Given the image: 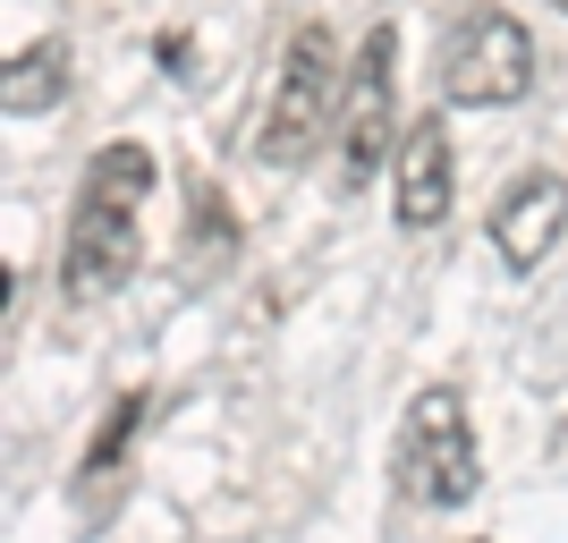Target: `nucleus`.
Here are the masks:
<instances>
[{
  "mask_svg": "<svg viewBox=\"0 0 568 543\" xmlns=\"http://www.w3.org/2000/svg\"><path fill=\"white\" fill-rule=\"evenodd\" d=\"M399 26L374 18L348 60V94H339V188L365 195L382 162H399Z\"/></svg>",
  "mask_w": 568,
  "mask_h": 543,
  "instance_id": "39448f33",
  "label": "nucleus"
},
{
  "mask_svg": "<svg viewBox=\"0 0 568 543\" xmlns=\"http://www.w3.org/2000/svg\"><path fill=\"white\" fill-rule=\"evenodd\" d=\"M60 94H69V43H60V34L9 51V77H0V111H9V119L60 111Z\"/></svg>",
  "mask_w": 568,
  "mask_h": 543,
  "instance_id": "6e6552de",
  "label": "nucleus"
},
{
  "mask_svg": "<svg viewBox=\"0 0 568 543\" xmlns=\"http://www.w3.org/2000/svg\"><path fill=\"white\" fill-rule=\"evenodd\" d=\"M551 9H560V18H568V0H551Z\"/></svg>",
  "mask_w": 568,
  "mask_h": 543,
  "instance_id": "9b49d317",
  "label": "nucleus"
},
{
  "mask_svg": "<svg viewBox=\"0 0 568 543\" xmlns=\"http://www.w3.org/2000/svg\"><path fill=\"white\" fill-rule=\"evenodd\" d=\"M568 238V179H551V170H526V179H509V188L493 195V255L509 263V272H544V255Z\"/></svg>",
  "mask_w": 568,
  "mask_h": 543,
  "instance_id": "0eeeda50",
  "label": "nucleus"
},
{
  "mask_svg": "<svg viewBox=\"0 0 568 543\" xmlns=\"http://www.w3.org/2000/svg\"><path fill=\"white\" fill-rule=\"evenodd\" d=\"M390 475H399V493L425 501V510H467V501L484 493V450H475L467 400H458L450 382H425V391L407 400Z\"/></svg>",
  "mask_w": 568,
  "mask_h": 543,
  "instance_id": "7ed1b4c3",
  "label": "nucleus"
},
{
  "mask_svg": "<svg viewBox=\"0 0 568 543\" xmlns=\"http://www.w3.org/2000/svg\"><path fill=\"white\" fill-rule=\"evenodd\" d=\"M153 60H162L170 77H195V69H187V60H195V43H187V34H162V43H153Z\"/></svg>",
  "mask_w": 568,
  "mask_h": 543,
  "instance_id": "9d476101",
  "label": "nucleus"
},
{
  "mask_svg": "<svg viewBox=\"0 0 568 543\" xmlns=\"http://www.w3.org/2000/svg\"><path fill=\"white\" fill-rule=\"evenodd\" d=\"M450 195H458V153H450V119L433 102L425 119H407V137H399L390 213H399V230H442V221H450Z\"/></svg>",
  "mask_w": 568,
  "mask_h": 543,
  "instance_id": "423d86ee",
  "label": "nucleus"
},
{
  "mask_svg": "<svg viewBox=\"0 0 568 543\" xmlns=\"http://www.w3.org/2000/svg\"><path fill=\"white\" fill-rule=\"evenodd\" d=\"M535 69H544V51H535L526 18H509L493 0H467L442 34V102L450 111H509L535 94Z\"/></svg>",
  "mask_w": 568,
  "mask_h": 543,
  "instance_id": "f03ea898",
  "label": "nucleus"
},
{
  "mask_svg": "<svg viewBox=\"0 0 568 543\" xmlns=\"http://www.w3.org/2000/svg\"><path fill=\"white\" fill-rule=\"evenodd\" d=\"M144 416H153V391H119V400H111V416H102V433L85 442V484L119 475V459H128V442L144 433Z\"/></svg>",
  "mask_w": 568,
  "mask_h": 543,
  "instance_id": "1a4fd4ad",
  "label": "nucleus"
},
{
  "mask_svg": "<svg viewBox=\"0 0 568 543\" xmlns=\"http://www.w3.org/2000/svg\"><path fill=\"white\" fill-rule=\"evenodd\" d=\"M339 94H348V69H339V43L332 26H297L281 43V77H272V102H263V137L255 153L272 170H297L323 144V128H332Z\"/></svg>",
  "mask_w": 568,
  "mask_h": 543,
  "instance_id": "20e7f679",
  "label": "nucleus"
},
{
  "mask_svg": "<svg viewBox=\"0 0 568 543\" xmlns=\"http://www.w3.org/2000/svg\"><path fill=\"white\" fill-rule=\"evenodd\" d=\"M153 179H162V170H153V153H144V144H102L94 162H85L77 204H69V247H60V289H69L77 306L136 281Z\"/></svg>",
  "mask_w": 568,
  "mask_h": 543,
  "instance_id": "f257e3e1",
  "label": "nucleus"
}]
</instances>
